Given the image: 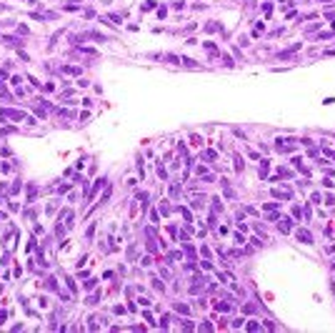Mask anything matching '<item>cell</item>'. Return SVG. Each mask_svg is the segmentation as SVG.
<instances>
[{"mask_svg":"<svg viewBox=\"0 0 335 333\" xmlns=\"http://www.w3.org/2000/svg\"><path fill=\"white\" fill-rule=\"evenodd\" d=\"M298 238H300L303 243H310V233H305V231H300V233H298Z\"/></svg>","mask_w":335,"mask_h":333,"instance_id":"6da1fadb","label":"cell"}]
</instances>
